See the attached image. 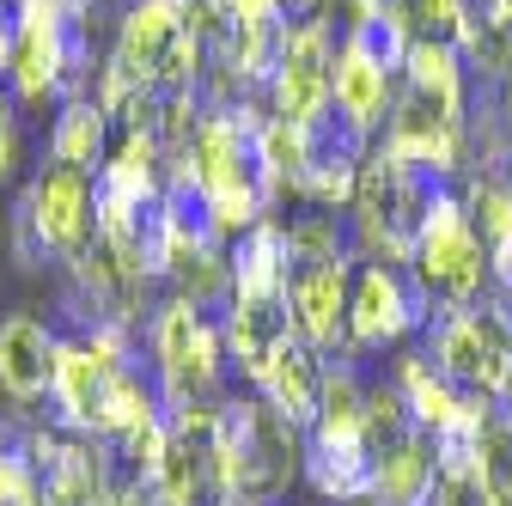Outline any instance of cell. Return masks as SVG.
I'll use <instances>...</instances> for the list:
<instances>
[{
	"mask_svg": "<svg viewBox=\"0 0 512 506\" xmlns=\"http://www.w3.org/2000/svg\"><path fill=\"white\" fill-rule=\"evenodd\" d=\"M409 269L421 275L433 305H476L488 293V238L476 232L458 189H445L433 202V214H427V226L415 238Z\"/></svg>",
	"mask_w": 512,
	"mask_h": 506,
	"instance_id": "6",
	"label": "cell"
},
{
	"mask_svg": "<svg viewBox=\"0 0 512 506\" xmlns=\"http://www.w3.org/2000/svg\"><path fill=\"white\" fill-rule=\"evenodd\" d=\"M433 318V293L409 263H360L354 293H348V348L354 354H384L409 348Z\"/></svg>",
	"mask_w": 512,
	"mask_h": 506,
	"instance_id": "5",
	"label": "cell"
},
{
	"mask_svg": "<svg viewBox=\"0 0 512 506\" xmlns=\"http://www.w3.org/2000/svg\"><path fill=\"white\" fill-rule=\"evenodd\" d=\"M19 165H25V129H19V104H13V92L0 86V189H7L13 177H19Z\"/></svg>",
	"mask_w": 512,
	"mask_h": 506,
	"instance_id": "19",
	"label": "cell"
},
{
	"mask_svg": "<svg viewBox=\"0 0 512 506\" xmlns=\"http://www.w3.org/2000/svg\"><path fill=\"white\" fill-rule=\"evenodd\" d=\"M354 257L336 263H293V287H287V311L299 342H311L324 360L348 354V293H354Z\"/></svg>",
	"mask_w": 512,
	"mask_h": 506,
	"instance_id": "8",
	"label": "cell"
},
{
	"mask_svg": "<svg viewBox=\"0 0 512 506\" xmlns=\"http://www.w3.org/2000/svg\"><path fill=\"white\" fill-rule=\"evenodd\" d=\"M397 86H403V74H391L372 49H360L342 31V43H336V74H330V104L348 122H360L366 135H378L384 116H391V104H397Z\"/></svg>",
	"mask_w": 512,
	"mask_h": 506,
	"instance_id": "10",
	"label": "cell"
},
{
	"mask_svg": "<svg viewBox=\"0 0 512 506\" xmlns=\"http://www.w3.org/2000/svg\"><path fill=\"white\" fill-rule=\"evenodd\" d=\"M226 366H232V354H226L220 311L165 293L147 324V372H153L165 409H220L232 397Z\"/></svg>",
	"mask_w": 512,
	"mask_h": 506,
	"instance_id": "3",
	"label": "cell"
},
{
	"mask_svg": "<svg viewBox=\"0 0 512 506\" xmlns=\"http://www.w3.org/2000/svg\"><path fill=\"white\" fill-rule=\"evenodd\" d=\"M13 37H19V0H0V86H7V61H13Z\"/></svg>",
	"mask_w": 512,
	"mask_h": 506,
	"instance_id": "20",
	"label": "cell"
},
{
	"mask_svg": "<svg viewBox=\"0 0 512 506\" xmlns=\"http://www.w3.org/2000/svg\"><path fill=\"white\" fill-rule=\"evenodd\" d=\"M287 287H293V238H287V214H275L232 244L226 299H287Z\"/></svg>",
	"mask_w": 512,
	"mask_h": 506,
	"instance_id": "12",
	"label": "cell"
},
{
	"mask_svg": "<svg viewBox=\"0 0 512 506\" xmlns=\"http://www.w3.org/2000/svg\"><path fill=\"white\" fill-rule=\"evenodd\" d=\"M110 141H116V122H110V110L86 92V98H68V104L49 110V147H43V159L98 171L104 153H110Z\"/></svg>",
	"mask_w": 512,
	"mask_h": 506,
	"instance_id": "16",
	"label": "cell"
},
{
	"mask_svg": "<svg viewBox=\"0 0 512 506\" xmlns=\"http://www.w3.org/2000/svg\"><path fill=\"white\" fill-rule=\"evenodd\" d=\"M360 506H378V500H360Z\"/></svg>",
	"mask_w": 512,
	"mask_h": 506,
	"instance_id": "22",
	"label": "cell"
},
{
	"mask_svg": "<svg viewBox=\"0 0 512 506\" xmlns=\"http://www.w3.org/2000/svg\"><path fill=\"white\" fill-rule=\"evenodd\" d=\"M98 244V171L43 159L13 202V257L19 269H68Z\"/></svg>",
	"mask_w": 512,
	"mask_h": 506,
	"instance_id": "2",
	"label": "cell"
},
{
	"mask_svg": "<svg viewBox=\"0 0 512 506\" xmlns=\"http://www.w3.org/2000/svg\"><path fill=\"white\" fill-rule=\"evenodd\" d=\"M433 488H439L433 433L409 427L384 452H372V500L378 506H433Z\"/></svg>",
	"mask_w": 512,
	"mask_h": 506,
	"instance_id": "14",
	"label": "cell"
},
{
	"mask_svg": "<svg viewBox=\"0 0 512 506\" xmlns=\"http://www.w3.org/2000/svg\"><path fill=\"white\" fill-rule=\"evenodd\" d=\"M55 348L61 330L37 311H7L0 318V397L13 409H43L55 385Z\"/></svg>",
	"mask_w": 512,
	"mask_h": 506,
	"instance_id": "9",
	"label": "cell"
},
{
	"mask_svg": "<svg viewBox=\"0 0 512 506\" xmlns=\"http://www.w3.org/2000/svg\"><path fill=\"white\" fill-rule=\"evenodd\" d=\"M421 348L470 397H500V385L512 378V318L500 305H488V299H476V305H433V318L421 330Z\"/></svg>",
	"mask_w": 512,
	"mask_h": 506,
	"instance_id": "4",
	"label": "cell"
},
{
	"mask_svg": "<svg viewBox=\"0 0 512 506\" xmlns=\"http://www.w3.org/2000/svg\"><path fill=\"white\" fill-rule=\"evenodd\" d=\"M336 13H311V19H293L287 31V49L275 61V80H269V116H287V122H311L330 110V74H336Z\"/></svg>",
	"mask_w": 512,
	"mask_h": 506,
	"instance_id": "7",
	"label": "cell"
},
{
	"mask_svg": "<svg viewBox=\"0 0 512 506\" xmlns=\"http://www.w3.org/2000/svg\"><path fill=\"white\" fill-rule=\"evenodd\" d=\"M403 92H415V98H427L433 110H445V116L464 122V110H470V68H464L458 43H445V37H415V49H409V61H403Z\"/></svg>",
	"mask_w": 512,
	"mask_h": 506,
	"instance_id": "15",
	"label": "cell"
},
{
	"mask_svg": "<svg viewBox=\"0 0 512 506\" xmlns=\"http://www.w3.org/2000/svg\"><path fill=\"white\" fill-rule=\"evenodd\" d=\"M208 470H214V494L281 506L287 488L305 482V427H293L281 409H269L256 391H232L214 409Z\"/></svg>",
	"mask_w": 512,
	"mask_h": 506,
	"instance_id": "1",
	"label": "cell"
},
{
	"mask_svg": "<svg viewBox=\"0 0 512 506\" xmlns=\"http://www.w3.org/2000/svg\"><path fill=\"white\" fill-rule=\"evenodd\" d=\"M384 7H403V0H336L342 25H348V19H372V13H384Z\"/></svg>",
	"mask_w": 512,
	"mask_h": 506,
	"instance_id": "21",
	"label": "cell"
},
{
	"mask_svg": "<svg viewBox=\"0 0 512 506\" xmlns=\"http://www.w3.org/2000/svg\"><path fill=\"white\" fill-rule=\"evenodd\" d=\"M324 354H317L311 342H287L263 372L250 378V391L263 397L269 409H281L293 427H311L317 421V397H324Z\"/></svg>",
	"mask_w": 512,
	"mask_h": 506,
	"instance_id": "13",
	"label": "cell"
},
{
	"mask_svg": "<svg viewBox=\"0 0 512 506\" xmlns=\"http://www.w3.org/2000/svg\"><path fill=\"white\" fill-rule=\"evenodd\" d=\"M476 488L488 494V506H512V427H506L500 415H488V427H482Z\"/></svg>",
	"mask_w": 512,
	"mask_h": 506,
	"instance_id": "17",
	"label": "cell"
},
{
	"mask_svg": "<svg viewBox=\"0 0 512 506\" xmlns=\"http://www.w3.org/2000/svg\"><path fill=\"white\" fill-rule=\"evenodd\" d=\"M220 330H226V354L244 378H256L287 342H299L287 299H226L220 305Z\"/></svg>",
	"mask_w": 512,
	"mask_h": 506,
	"instance_id": "11",
	"label": "cell"
},
{
	"mask_svg": "<svg viewBox=\"0 0 512 506\" xmlns=\"http://www.w3.org/2000/svg\"><path fill=\"white\" fill-rule=\"evenodd\" d=\"M403 7H409V25H415V37H445V43H458L464 0H403Z\"/></svg>",
	"mask_w": 512,
	"mask_h": 506,
	"instance_id": "18",
	"label": "cell"
}]
</instances>
